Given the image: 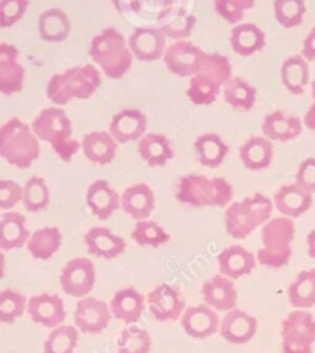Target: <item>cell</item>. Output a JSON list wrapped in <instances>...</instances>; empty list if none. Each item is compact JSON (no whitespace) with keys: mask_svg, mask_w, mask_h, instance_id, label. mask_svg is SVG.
<instances>
[{"mask_svg":"<svg viewBox=\"0 0 315 353\" xmlns=\"http://www.w3.org/2000/svg\"><path fill=\"white\" fill-rule=\"evenodd\" d=\"M103 83L101 71L96 64H80L50 77L45 87V96L54 106H66L73 99H90Z\"/></svg>","mask_w":315,"mask_h":353,"instance_id":"obj_1","label":"cell"},{"mask_svg":"<svg viewBox=\"0 0 315 353\" xmlns=\"http://www.w3.org/2000/svg\"><path fill=\"white\" fill-rule=\"evenodd\" d=\"M89 56L110 80H120L130 71L134 54L128 47V39L113 26L103 28L89 46Z\"/></svg>","mask_w":315,"mask_h":353,"instance_id":"obj_2","label":"cell"},{"mask_svg":"<svg viewBox=\"0 0 315 353\" xmlns=\"http://www.w3.org/2000/svg\"><path fill=\"white\" fill-rule=\"evenodd\" d=\"M234 198V189L225 179L215 176L206 179L205 175L191 173L181 176L175 188V199L182 205L201 208V206H229Z\"/></svg>","mask_w":315,"mask_h":353,"instance_id":"obj_3","label":"cell"},{"mask_svg":"<svg viewBox=\"0 0 315 353\" xmlns=\"http://www.w3.org/2000/svg\"><path fill=\"white\" fill-rule=\"evenodd\" d=\"M32 130L37 137L52 145L54 152L63 161H71L73 156L82 149V142L73 139V125L63 108H45L35 117Z\"/></svg>","mask_w":315,"mask_h":353,"instance_id":"obj_4","label":"cell"},{"mask_svg":"<svg viewBox=\"0 0 315 353\" xmlns=\"http://www.w3.org/2000/svg\"><path fill=\"white\" fill-rule=\"evenodd\" d=\"M40 139L19 118H11L0 128V156L14 168L26 170L39 159Z\"/></svg>","mask_w":315,"mask_h":353,"instance_id":"obj_5","label":"cell"},{"mask_svg":"<svg viewBox=\"0 0 315 353\" xmlns=\"http://www.w3.org/2000/svg\"><path fill=\"white\" fill-rule=\"evenodd\" d=\"M274 208H276L274 201L263 194H255L245 198L243 201L230 203L223 213L225 232L232 239H246L256 227H262L272 219Z\"/></svg>","mask_w":315,"mask_h":353,"instance_id":"obj_6","label":"cell"},{"mask_svg":"<svg viewBox=\"0 0 315 353\" xmlns=\"http://www.w3.org/2000/svg\"><path fill=\"white\" fill-rule=\"evenodd\" d=\"M294 222L287 216H277L270 219L269 222L262 225V244L256 260L263 267L269 269H283L289 263L291 253H293L294 241Z\"/></svg>","mask_w":315,"mask_h":353,"instance_id":"obj_7","label":"cell"},{"mask_svg":"<svg viewBox=\"0 0 315 353\" xmlns=\"http://www.w3.org/2000/svg\"><path fill=\"white\" fill-rule=\"evenodd\" d=\"M283 353H312L315 343V317L308 310L293 312L281 324Z\"/></svg>","mask_w":315,"mask_h":353,"instance_id":"obj_8","label":"cell"},{"mask_svg":"<svg viewBox=\"0 0 315 353\" xmlns=\"http://www.w3.org/2000/svg\"><path fill=\"white\" fill-rule=\"evenodd\" d=\"M61 288L68 296L82 298L89 296L96 284V265L89 258H73L61 270Z\"/></svg>","mask_w":315,"mask_h":353,"instance_id":"obj_9","label":"cell"},{"mask_svg":"<svg viewBox=\"0 0 315 353\" xmlns=\"http://www.w3.org/2000/svg\"><path fill=\"white\" fill-rule=\"evenodd\" d=\"M148 308L152 317L160 322L179 321L185 312V301L170 284H158L148 294Z\"/></svg>","mask_w":315,"mask_h":353,"instance_id":"obj_10","label":"cell"},{"mask_svg":"<svg viewBox=\"0 0 315 353\" xmlns=\"http://www.w3.org/2000/svg\"><path fill=\"white\" fill-rule=\"evenodd\" d=\"M205 50L196 47L189 40H177L167 47L163 56V63L170 73L181 78H192L198 73L199 61H201Z\"/></svg>","mask_w":315,"mask_h":353,"instance_id":"obj_11","label":"cell"},{"mask_svg":"<svg viewBox=\"0 0 315 353\" xmlns=\"http://www.w3.org/2000/svg\"><path fill=\"white\" fill-rule=\"evenodd\" d=\"M111 308L104 301L97 298L85 296L78 300L77 308H74V325L80 332L85 334H99L110 325Z\"/></svg>","mask_w":315,"mask_h":353,"instance_id":"obj_12","label":"cell"},{"mask_svg":"<svg viewBox=\"0 0 315 353\" xmlns=\"http://www.w3.org/2000/svg\"><path fill=\"white\" fill-rule=\"evenodd\" d=\"M128 47L135 59L142 63H152V61L163 59L167 50V35L161 28H135L128 37Z\"/></svg>","mask_w":315,"mask_h":353,"instance_id":"obj_13","label":"cell"},{"mask_svg":"<svg viewBox=\"0 0 315 353\" xmlns=\"http://www.w3.org/2000/svg\"><path fill=\"white\" fill-rule=\"evenodd\" d=\"M25 66L19 61L18 47L0 43V92L4 96L19 94L25 87Z\"/></svg>","mask_w":315,"mask_h":353,"instance_id":"obj_14","label":"cell"},{"mask_svg":"<svg viewBox=\"0 0 315 353\" xmlns=\"http://www.w3.org/2000/svg\"><path fill=\"white\" fill-rule=\"evenodd\" d=\"M148 130V117L137 108H125L118 111L110 121V134L118 144L141 141Z\"/></svg>","mask_w":315,"mask_h":353,"instance_id":"obj_15","label":"cell"},{"mask_svg":"<svg viewBox=\"0 0 315 353\" xmlns=\"http://www.w3.org/2000/svg\"><path fill=\"white\" fill-rule=\"evenodd\" d=\"M256 331H258V321L239 308L227 312L219 327L220 336L232 345H246L255 338Z\"/></svg>","mask_w":315,"mask_h":353,"instance_id":"obj_16","label":"cell"},{"mask_svg":"<svg viewBox=\"0 0 315 353\" xmlns=\"http://www.w3.org/2000/svg\"><path fill=\"white\" fill-rule=\"evenodd\" d=\"M28 315L37 324L47 329H56L63 325L66 319V307L57 294L42 293L28 300Z\"/></svg>","mask_w":315,"mask_h":353,"instance_id":"obj_17","label":"cell"},{"mask_svg":"<svg viewBox=\"0 0 315 353\" xmlns=\"http://www.w3.org/2000/svg\"><path fill=\"white\" fill-rule=\"evenodd\" d=\"M201 296L205 305L212 307L215 312H230L238 305V290L234 281L229 277L216 274L205 281L201 288Z\"/></svg>","mask_w":315,"mask_h":353,"instance_id":"obj_18","label":"cell"},{"mask_svg":"<svg viewBox=\"0 0 315 353\" xmlns=\"http://www.w3.org/2000/svg\"><path fill=\"white\" fill-rule=\"evenodd\" d=\"M181 325L192 339H206L219 332L220 319L212 307L203 303L185 308L181 317Z\"/></svg>","mask_w":315,"mask_h":353,"instance_id":"obj_19","label":"cell"},{"mask_svg":"<svg viewBox=\"0 0 315 353\" xmlns=\"http://www.w3.org/2000/svg\"><path fill=\"white\" fill-rule=\"evenodd\" d=\"M216 260H219L220 274L232 281L252 274L256 267V261H258L252 251L239 246V244H232V246L220 251Z\"/></svg>","mask_w":315,"mask_h":353,"instance_id":"obj_20","label":"cell"},{"mask_svg":"<svg viewBox=\"0 0 315 353\" xmlns=\"http://www.w3.org/2000/svg\"><path fill=\"white\" fill-rule=\"evenodd\" d=\"M83 243L92 256L103 258V260H114L127 248L123 237L106 227H92L83 237Z\"/></svg>","mask_w":315,"mask_h":353,"instance_id":"obj_21","label":"cell"},{"mask_svg":"<svg viewBox=\"0 0 315 353\" xmlns=\"http://www.w3.org/2000/svg\"><path fill=\"white\" fill-rule=\"evenodd\" d=\"M90 213L99 220H108L118 208H121V198L108 181H96L89 185L85 196Z\"/></svg>","mask_w":315,"mask_h":353,"instance_id":"obj_22","label":"cell"},{"mask_svg":"<svg viewBox=\"0 0 315 353\" xmlns=\"http://www.w3.org/2000/svg\"><path fill=\"white\" fill-rule=\"evenodd\" d=\"M312 192L305 191L296 182L289 185H283L274 196V206L277 212L287 219H298L307 213L312 206Z\"/></svg>","mask_w":315,"mask_h":353,"instance_id":"obj_23","label":"cell"},{"mask_svg":"<svg viewBox=\"0 0 315 353\" xmlns=\"http://www.w3.org/2000/svg\"><path fill=\"white\" fill-rule=\"evenodd\" d=\"M145 303H148V300L144 298V294L139 293L135 288H123L111 298L110 308L113 317L130 325L141 321Z\"/></svg>","mask_w":315,"mask_h":353,"instance_id":"obj_24","label":"cell"},{"mask_svg":"<svg viewBox=\"0 0 315 353\" xmlns=\"http://www.w3.org/2000/svg\"><path fill=\"white\" fill-rule=\"evenodd\" d=\"M303 130V120L298 117L284 113V111H274L267 114L262 121V134L270 141L289 142L300 137Z\"/></svg>","mask_w":315,"mask_h":353,"instance_id":"obj_25","label":"cell"},{"mask_svg":"<svg viewBox=\"0 0 315 353\" xmlns=\"http://www.w3.org/2000/svg\"><path fill=\"white\" fill-rule=\"evenodd\" d=\"M137 151L142 161L148 166H165L170 159H174L175 151L170 139L163 134H145L141 141H137Z\"/></svg>","mask_w":315,"mask_h":353,"instance_id":"obj_26","label":"cell"},{"mask_svg":"<svg viewBox=\"0 0 315 353\" xmlns=\"http://www.w3.org/2000/svg\"><path fill=\"white\" fill-rule=\"evenodd\" d=\"M118 142L110 132H89L82 139V151L94 165H110L116 158Z\"/></svg>","mask_w":315,"mask_h":353,"instance_id":"obj_27","label":"cell"},{"mask_svg":"<svg viewBox=\"0 0 315 353\" xmlns=\"http://www.w3.org/2000/svg\"><path fill=\"white\" fill-rule=\"evenodd\" d=\"M30 234L25 215L18 212H4L0 216V248L2 251H12L28 244Z\"/></svg>","mask_w":315,"mask_h":353,"instance_id":"obj_28","label":"cell"},{"mask_svg":"<svg viewBox=\"0 0 315 353\" xmlns=\"http://www.w3.org/2000/svg\"><path fill=\"white\" fill-rule=\"evenodd\" d=\"M156 198L148 184H135L121 194V210L134 220H148L154 210Z\"/></svg>","mask_w":315,"mask_h":353,"instance_id":"obj_29","label":"cell"},{"mask_svg":"<svg viewBox=\"0 0 315 353\" xmlns=\"http://www.w3.org/2000/svg\"><path fill=\"white\" fill-rule=\"evenodd\" d=\"M230 47L238 56L250 57L265 47L267 37L255 23H239L230 32Z\"/></svg>","mask_w":315,"mask_h":353,"instance_id":"obj_30","label":"cell"},{"mask_svg":"<svg viewBox=\"0 0 315 353\" xmlns=\"http://www.w3.org/2000/svg\"><path fill=\"white\" fill-rule=\"evenodd\" d=\"M239 159L245 165V168L253 170V172L269 168L274 159L272 141L267 139L265 135L248 139L239 148Z\"/></svg>","mask_w":315,"mask_h":353,"instance_id":"obj_31","label":"cell"},{"mask_svg":"<svg viewBox=\"0 0 315 353\" xmlns=\"http://www.w3.org/2000/svg\"><path fill=\"white\" fill-rule=\"evenodd\" d=\"M71 23L70 18L61 9L52 8L43 11L39 16V35L43 42L59 43L70 37Z\"/></svg>","mask_w":315,"mask_h":353,"instance_id":"obj_32","label":"cell"},{"mask_svg":"<svg viewBox=\"0 0 315 353\" xmlns=\"http://www.w3.org/2000/svg\"><path fill=\"white\" fill-rule=\"evenodd\" d=\"M281 81L294 96H301L310 83V68L303 56H291L281 66Z\"/></svg>","mask_w":315,"mask_h":353,"instance_id":"obj_33","label":"cell"},{"mask_svg":"<svg viewBox=\"0 0 315 353\" xmlns=\"http://www.w3.org/2000/svg\"><path fill=\"white\" fill-rule=\"evenodd\" d=\"M194 152L198 161L208 168H219L229 154V145L216 134H203L194 141Z\"/></svg>","mask_w":315,"mask_h":353,"instance_id":"obj_34","label":"cell"},{"mask_svg":"<svg viewBox=\"0 0 315 353\" xmlns=\"http://www.w3.org/2000/svg\"><path fill=\"white\" fill-rule=\"evenodd\" d=\"M61 244H63V234L57 227H42V229L32 232L26 248L35 260L45 261L59 251Z\"/></svg>","mask_w":315,"mask_h":353,"instance_id":"obj_35","label":"cell"},{"mask_svg":"<svg viewBox=\"0 0 315 353\" xmlns=\"http://www.w3.org/2000/svg\"><path fill=\"white\" fill-rule=\"evenodd\" d=\"M287 300L298 310L315 307V269L303 270L287 288Z\"/></svg>","mask_w":315,"mask_h":353,"instance_id":"obj_36","label":"cell"},{"mask_svg":"<svg viewBox=\"0 0 315 353\" xmlns=\"http://www.w3.org/2000/svg\"><path fill=\"white\" fill-rule=\"evenodd\" d=\"M222 97L229 106L250 111L256 103V88L241 77H232L222 87Z\"/></svg>","mask_w":315,"mask_h":353,"instance_id":"obj_37","label":"cell"},{"mask_svg":"<svg viewBox=\"0 0 315 353\" xmlns=\"http://www.w3.org/2000/svg\"><path fill=\"white\" fill-rule=\"evenodd\" d=\"M187 97L196 106H210L222 94V85L205 73H196L187 87Z\"/></svg>","mask_w":315,"mask_h":353,"instance_id":"obj_38","label":"cell"},{"mask_svg":"<svg viewBox=\"0 0 315 353\" xmlns=\"http://www.w3.org/2000/svg\"><path fill=\"white\" fill-rule=\"evenodd\" d=\"M80 331L77 325H59L52 329L43 343V353H73L78 346Z\"/></svg>","mask_w":315,"mask_h":353,"instance_id":"obj_39","label":"cell"},{"mask_svg":"<svg viewBox=\"0 0 315 353\" xmlns=\"http://www.w3.org/2000/svg\"><path fill=\"white\" fill-rule=\"evenodd\" d=\"M25 192H23V206L28 212L39 213L45 210L50 203V191L49 185L45 184L42 176H32L23 185Z\"/></svg>","mask_w":315,"mask_h":353,"instance_id":"obj_40","label":"cell"},{"mask_svg":"<svg viewBox=\"0 0 315 353\" xmlns=\"http://www.w3.org/2000/svg\"><path fill=\"white\" fill-rule=\"evenodd\" d=\"M118 353H149L151 352V334L135 324L127 325L118 338Z\"/></svg>","mask_w":315,"mask_h":353,"instance_id":"obj_41","label":"cell"},{"mask_svg":"<svg viewBox=\"0 0 315 353\" xmlns=\"http://www.w3.org/2000/svg\"><path fill=\"white\" fill-rule=\"evenodd\" d=\"M132 239L139 246L160 248L170 241V234L152 220H139L132 230Z\"/></svg>","mask_w":315,"mask_h":353,"instance_id":"obj_42","label":"cell"},{"mask_svg":"<svg viewBox=\"0 0 315 353\" xmlns=\"http://www.w3.org/2000/svg\"><path fill=\"white\" fill-rule=\"evenodd\" d=\"M305 0H274V16L283 28H296L303 23Z\"/></svg>","mask_w":315,"mask_h":353,"instance_id":"obj_43","label":"cell"},{"mask_svg":"<svg viewBox=\"0 0 315 353\" xmlns=\"http://www.w3.org/2000/svg\"><path fill=\"white\" fill-rule=\"evenodd\" d=\"M198 73H205L212 77L213 80L219 81L220 85H225L227 80L234 77L232 66H230L229 57H225L220 52H205L201 61H199Z\"/></svg>","mask_w":315,"mask_h":353,"instance_id":"obj_44","label":"cell"},{"mask_svg":"<svg viewBox=\"0 0 315 353\" xmlns=\"http://www.w3.org/2000/svg\"><path fill=\"white\" fill-rule=\"evenodd\" d=\"M25 312H28V300L25 294L14 290H2L0 293V322L14 324Z\"/></svg>","mask_w":315,"mask_h":353,"instance_id":"obj_45","label":"cell"},{"mask_svg":"<svg viewBox=\"0 0 315 353\" xmlns=\"http://www.w3.org/2000/svg\"><path fill=\"white\" fill-rule=\"evenodd\" d=\"M30 6V0H0V26L11 28L23 19Z\"/></svg>","mask_w":315,"mask_h":353,"instance_id":"obj_46","label":"cell"},{"mask_svg":"<svg viewBox=\"0 0 315 353\" xmlns=\"http://www.w3.org/2000/svg\"><path fill=\"white\" fill-rule=\"evenodd\" d=\"M196 26V16L192 14H179L177 18L172 19L170 23L163 26V33L167 35V39L177 40H187L191 37L192 30Z\"/></svg>","mask_w":315,"mask_h":353,"instance_id":"obj_47","label":"cell"},{"mask_svg":"<svg viewBox=\"0 0 315 353\" xmlns=\"http://www.w3.org/2000/svg\"><path fill=\"white\" fill-rule=\"evenodd\" d=\"M23 192H25V189L18 182L2 179L0 181V208L4 212H9L18 203H23Z\"/></svg>","mask_w":315,"mask_h":353,"instance_id":"obj_48","label":"cell"},{"mask_svg":"<svg viewBox=\"0 0 315 353\" xmlns=\"http://www.w3.org/2000/svg\"><path fill=\"white\" fill-rule=\"evenodd\" d=\"M296 184L305 191L315 192V158H307L300 163L296 172Z\"/></svg>","mask_w":315,"mask_h":353,"instance_id":"obj_49","label":"cell"},{"mask_svg":"<svg viewBox=\"0 0 315 353\" xmlns=\"http://www.w3.org/2000/svg\"><path fill=\"white\" fill-rule=\"evenodd\" d=\"M213 8H215L216 14L222 19H225L229 25H239L243 21V18H245V12L238 11L227 0H213Z\"/></svg>","mask_w":315,"mask_h":353,"instance_id":"obj_50","label":"cell"},{"mask_svg":"<svg viewBox=\"0 0 315 353\" xmlns=\"http://www.w3.org/2000/svg\"><path fill=\"white\" fill-rule=\"evenodd\" d=\"M301 56L312 63L315 61V28L310 30V33L307 35V39L303 40V47H301Z\"/></svg>","mask_w":315,"mask_h":353,"instance_id":"obj_51","label":"cell"},{"mask_svg":"<svg viewBox=\"0 0 315 353\" xmlns=\"http://www.w3.org/2000/svg\"><path fill=\"white\" fill-rule=\"evenodd\" d=\"M303 125L308 130L315 132V80H312V106L303 117Z\"/></svg>","mask_w":315,"mask_h":353,"instance_id":"obj_52","label":"cell"},{"mask_svg":"<svg viewBox=\"0 0 315 353\" xmlns=\"http://www.w3.org/2000/svg\"><path fill=\"white\" fill-rule=\"evenodd\" d=\"M227 2L241 12L250 11V9L255 8V4H256V0H227Z\"/></svg>","mask_w":315,"mask_h":353,"instance_id":"obj_53","label":"cell"},{"mask_svg":"<svg viewBox=\"0 0 315 353\" xmlns=\"http://www.w3.org/2000/svg\"><path fill=\"white\" fill-rule=\"evenodd\" d=\"M307 248H308V256L314 258V260H315V229L308 232Z\"/></svg>","mask_w":315,"mask_h":353,"instance_id":"obj_54","label":"cell"}]
</instances>
